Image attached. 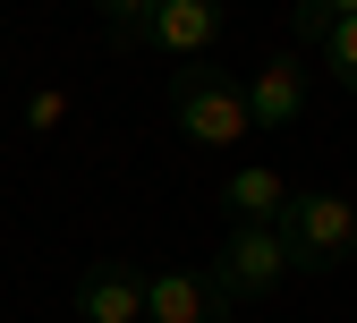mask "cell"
<instances>
[{
    "mask_svg": "<svg viewBox=\"0 0 357 323\" xmlns=\"http://www.w3.org/2000/svg\"><path fill=\"white\" fill-rule=\"evenodd\" d=\"M315 52H324V68H332V77L349 85V94H357V17H340V26H332V34L315 43Z\"/></svg>",
    "mask_w": 357,
    "mask_h": 323,
    "instance_id": "obj_10",
    "label": "cell"
},
{
    "mask_svg": "<svg viewBox=\"0 0 357 323\" xmlns=\"http://www.w3.org/2000/svg\"><path fill=\"white\" fill-rule=\"evenodd\" d=\"M221 26H230V9H221V0H153L145 26L128 34V43L170 52L178 68H188V60H213V52H221Z\"/></svg>",
    "mask_w": 357,
    "mask_h": 323,
    "instance_id": "obj_4",
    "label": "cell"
},
{
    "mask_svg": "<svg viewBox=\"0 0 357 323\" xmlns=\"http://www.w3.org/2000/svg\"><path fill=\"white\" fill-rule=\"evenodd\" d=\"M60 111H68V94H60V85H43V94L26 103V119H34V128H60Z\"/></svg>",
    "mask_w": 357,
    "mask_h": 323,
    "instance_id": "obj_12",
    "label": "cell"
},
{
    "mask_svg": "<svg viewBox=\"0 0 357 323\" xmlns=\"http://www.w3.org/2000/svg\"><path fill=\"white\" fill-rule=\"evenodd\" d=\"M145 323H230V298L213 290V272L162 264V272H145Z\"/></svg>",
    "mask_w": 357,
    "mask_h": 323,
    "instance_id": "obj_5",
    "label": "cell"
},
{
    "mask_svg": "<svg viewBox=\"0 0 357 323\" xmlns=\"http://www.w3.org/2000/svg\"><path fill=\"white\" fill-rule=\"evenodd\" d=\"M298 119H306V60H298V52H273V60L247 77V128L281 136V128H298Z\"/></svg>",
    "mask_w": 357,
    "mask_h": 323,
    "instance_id": "obj_6",
    "label": "cell"
},
{
    "mask_svg": "<svg viewBox=\"0 0 357 323\" xmlns=\"http://www.w3.org/2000/svg\"><path fill=\"white\" fill-rule=\"evenodd\" d=\"M281 247H289V272H340L357 255V204L340 188H289Z\"/></svg>",
    "mask_w": 357,
    "mask_h": 323,
    "instance_id": "obj_2",
    "label": "cell"
},
{
    "mask_svg": "<svg viewBox=\"0 0 357 323\" xmlns=\"http://www.w3.org/2000/svg\"><path fill=\"white\" fill-rule=\"evenodd\" d=\"M77 315H85V323H145V272L119 264V255L85 264V272H77Z\"/></svg>",
    "mask_w": 357,
    "mask_h": 323,
    "instance_id": "obj_7",
    "label": "cell"
},
{
    "mask_svg": "<svg viewBox=\"0 0 357 323\" xmlns=\"http://www.w3.org/2000/svg\"><path fill=\"white\" fill-rule=\"evenodd\" d=\"M340 17H357V0H298L289 9V26H298V43H324Z\"/></svg>",
    "mask_w": 357,
    "mask_h": 323,
    "instance_id": "obj_9",
    "label": "cell"
},
{
    "mask_svg": "<svg viewBox=\"0 0 357 323\" xmlns=\"http://www.w3.org/2000/svg\"><path fill=\"white\" fill-rule=\"evenodd\" d=\"M289 281V247H281V221H230V239L213 255V290L230 306H264Z\"/></svg>",
    "mask_w": 357,
    "mask_h": 323,
    "instance_id": "obj_3",
    "label": "cell"
},
{
    "mask_svg": "<svg viewBox=\"0 0 357 323\" xmlns=\"http://www.w3.org/2000/svg\"><path fill=\"white\" fill-rule=\"evenodd\" d=\"M170 119H178L188 145L230 153V145H247V85L221 60H188V68L170 77Z\"/></svg>",
    "mask_w": 357,
    "mask_h": 323,
    "instance_id": "obj_1",
    "label": "cell"
},
{
    "mask_svg": "<svg viewBox=\"0 0 357 323\" xmlns=\"http://www.w3.org/2000/svg\"><path fill=\"white\" fill-rule=\"evenodd\" d=\"M281 204H289V179L273 162H247V170L221 179V213L230 221H281Z\"/></svg>",
    "mask_w": 357,
    "mask_h": 323,
    "instance_id": "obj_8",
    "label": "cell"
},
{
    "mask_svg": "<svg viewBox=\"0 0 357 323\" xmlns=\"http://www.w3.org/2000/svg\"><path fill=\"white\" fill-rule=\"evenodd\" d=\"M85 9H94V17H102L111 34H137V26H145V9H153V0H85Z\"/></svg>",
    "mask_w": 357,
    "mask_h": 323,
    "instance_id": "obj_11",
    "label": "cell"
}]
</instances>
